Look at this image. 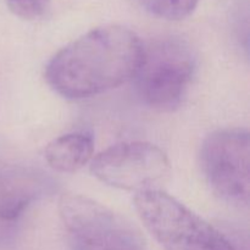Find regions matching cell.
Instances as JSON below:
<instances>
[{"mask_svg":"<svg viewBox=\"0 0 250 250\" xmlns=\"http://www.w3.org/2000/svg\"><path fill=\"white\" fill-rule=\"evenodd\" d=\"M143 48L139 37L126 27H97L58 51L46 66L45 78L67 99L102 94L134 77Z\"/></svg>","mask_w":250,"mask_h":250,"instance_id":"obj_1","label":"cell"},{"mask_svg":"<svg viewBox=\"0 0 250 250\" xmlns=\"http://www.w3.org/2000/svg\"><path fill=\"white\" fill-rule=\"evenodd\" d=\"M134 205L164 250H236L221 232L161 189L137 193Z\"/></svg>","mask_w":250,"mask_h":250,"instance_id":"obj_2","label":"cell"},{"mask_svg":"<svg viewBox=\"0 0 250 250\" xmlns=\"http://www.w3.org/2000/svg\"><path fill=\"white\" fill-rule=\"evenodd\" d=\"M197 60L192 46L178 37H164L143 48L134 75L137 93L146 105L171 111L182 103L194 76Z\"/></svg>","mask_w":250,"mask_h":250,"instance_id":"obj_3","label":"cell"},{"mask_svg":"<svg viewBox=\"0 0 250 250\" xmlns=\"http://www.w3.org/2000/svg\"><path fill=\"white\" fill-rule=\"evenodd\" d=\"M59 212L71 250H146L141 233L128 220L90 198L63 194Z\"/></svg>","mask_w":250,"mask_h":250,"instance_id":"obj_4","label":"cell"},{"mask_svg":"<svg viewBox=\"0 0 250 250\" xmlns=\"http://www.w3.org/2000/svg\"><path fill=\"white\" fill-rule=\"evenodd\" d=\"M200 166L212 192L225 202L249 204L250 138L246 128L212 132L200 149Z\"/></svg>","mask_w":250,"mask_h":250,"instance_id":"obj_5","label":"cell"},{"mask_svg":"<svg viewBox=\"0 0 250 250\" xmlns=\"http://www.w3.org/2000/svg\"><path fill=\"white\" fill-rule=\"evenodd\" d=\"M90 171L103 183L134 192L161 189L171 176L167 155L146 142L115 144L95 156Z\"/></svg>","mask_w":250,"mask_h":250,"instance_id":"obj_6","label":"cell"},{"mask_svg":"<svg viewBox=\"0 0 250 250\" xmlns=\"http://www.w3.org/2000/svg\"><path fill=\"white\" fill-rule=\"evenodd\" d=\"M43 173L32 168L9 167L0 170V219L15 220L44 193Z\"/></svg>","mask_w":250,"mask_h":250,"instance_id":"obj_7","label":"cell"},{"mask_svg":"<svg viewBox=\"0 0 250 250\" xmlns=\"http://www.w3.org/2000/svg\"><path fill=\"white\" fill-rule=\"evenodd\" d=\"M94 139L87 132H72L53 139L46 146L44 155L51 168L71 173L82 168L92 159Z\"/></svg>","mask_w":250,"mask_h":250,"instance_id":"obj_8","label":"cell"},{"mask_svg":"<svg viewBox=\"0 0 250 250\" xmlns=\"http://www.w3.org/2000/svg\"><path fill=\"white\" fill-rule=\"evenodd\" d=\"M146 11L160 19L178 21L189 16L198 0H136Z\"/></svg>","mask_w":250,"mask_h":250,"instance_id":"obj_9","label":"cell"},{"mask_svg":"<svg viewBox=\"0 0 250 250\" xmlns=\"http://www.w3.org/2000/svg\"><path fill=\"white\" fill-rule=\"evenodd\" d=\"M10 11L20 19L33 20L42 19L50 9V0H5Z\"/></svg>","mask_w":250,"mask_h":250,"instance_id":"obj_10","label":"cell"}]
</instances>
